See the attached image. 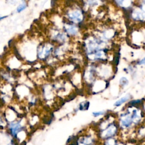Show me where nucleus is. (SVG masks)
<instances>
[{"instance_id": "obj_1", "label": "nucleus", "mask_w": 145, "mask_h": 145, "mask_svg": "<svg viewBox=\"0 0 145 145\" xmlns=\"http://www.w3.org/2000/svg\"><path fill=\"white\" fill-rule=\"evenodd\" d=\"M117 122L120 129V137L126 134L128 137L134 134L137 128L145 123V112L142 105L127 103L117 113Z\"/></svg>"}, {"instance_id": "obj_2", "label": "nucleus", "mask_w": 145, "mask_h": 145, "mask_svg": "<svg viewBox=\"0 0 145 145\" xmlns=\"http://www.w3.org/2000/svg\"><path fill=\"white\" fill-rule=\"evenodd\" d=\"M96 132L100 142L120 137V129L117 122V113L108 112L102 117L97 124Z\"/></svg>"}, {"instance_id": "obj_3", "label": "nucleus", "mask_w": 145, "mask_h": 145, "mask_svg": "<svg viewBox=\"0 0 145 145\" xmlns=\"http://www.w3.org/2000/svg\"><path fill=\"white\" fill-rule=\"evenodd\" d=\"M131 100L132 95H130V94H127V95L121 97V98L116 100L115 102V103L113 104V106L116 108H119V107H121L122 105L125 104H127L129 101H130Z\"/></svg>"}, {"instance_id": "obj_4", "label": "nucleus", "mask_w": 145, "mask_h": 145, "mask_svg": "<svg viewBox=\"0 0 145 145\" xmlns=\"http://www.w3.org/2000/svg\"><path fill=\"white\" fill-rule=\"evenodd\" d=\"M109 111H105V110H103V111H95L92 112V116L94 117H103L105 115H107Z\"/></svg>"}, {"instance_id": "obj_5", "label": "nucleus", "mask_w": 145, "mask_h": 145, "mask_svg": "<svg viewBox=\"0 0 145 145\" xmlns=\"http://www.w3.org/2000/svg\"><path fill=\"white\" fill-rule=\"evenodd\" d=\"M129 83V81L127 80V78H126L125 77H122L120 79V84L122 87H124L127 86Z\"/></svg>"}, {"instance_id": "obj_6", "label": "nucleus", "mask_w": 145, "mask_h": 145, "mask_svg": "<svg viewBox=\"0 0 145 145\" xmlns=\"http://www.w3.org/2000/svg\"><path fill=\"white\" fill-rule=\"evenodd\" d=\"M25 5H21L19 6V7L18 8V12H20V11H22V10H23L25 8Z\"/></svg>"}, {"instance_id": "obj_7", "label": "nucleus", "mask_w": 145, "mask_h": 145, "mask_svg": "<svg viewBox=\"0 0 145 145\" xmlns=\"http://www.w3.org/2000/svg\"><path fill=\"white\" fill-rule=\"evenodd\" d=\"M139 65H145V58L143 59L142 60H141L139 61Z\"/></svg>"}, {"instance_id": "obj_8", "label": "nucleus", "mask_w": 145, "mask_h": 145, "mask_svg": "<svg viewBox=\"0 0 145 145\" xmlns=\"http://www.w3.org/2000/svg\"><path fill=\"white\" fill-rule=\"evenodd\" d=\"M144 143V144H143V145H145V142H144V143Z\"/></svg>"}]
</instances>
